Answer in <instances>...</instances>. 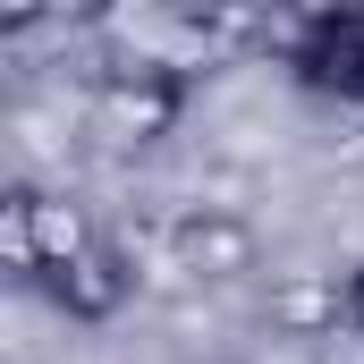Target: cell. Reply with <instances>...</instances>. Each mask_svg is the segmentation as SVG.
Segmentation results:
<instances>
[{"mask_svg":"<svg viewBox=\"0 0 364 364\" xmlns=\"http://www.w3.org/2000/svg\"><path fill=\"white\" fill-rule=\"evenodd\" d=\"M339 305H348V331L364 339V263H356L348 279H339Z\"/></svg>","mask_w":364,"mask_h":364,"instance_id":"6","label":"cell"},{"mask_svg":"<svg viewBox=\"0 0 364 364\" xmlns=\"http://www.w3.org/2000/svg\"><path fill=\"white\" fill-rule=\"evenodd\" d=\"M170 255H178L186 279H237V272H255L263 237H255V220L203 203V212H178V220H170Z\"/></svg>","mask_w":364,"mask_h":364,"instance_id":"5","label":"cell"},{"mask_svg":"<svg viewBox=\"0 0 364 364\" xmlns=\"http://www.w3.org/2000/svg\"><path fill=\"white\" fill-rule=\"evenodd\" d=\"M279 60L296 68V85L322 102H356L364 110V9H305L279 34Z\"/></svg>","mask_w":364,"mask_h":364,"instance_id":"3","label":"cell"},{"mask_svg":"<svg viewBox=\"0 0 364 364\" xmlns=\"http://www.w3.org/2000/svg\"><path fill=\"white\" fill-rule=\"evenodd\" d=\"M93 237L102 229L85 220L77 195H51V186H9L0 195V255H9V272H26V279H51Z\"/></svg>","mask_w":364,"mask_h":364,"instance_id":"2","label":"cell"},{"mask_svg":"<svg viewBox=\"0 0 364 364\" xmlns=\"http://www.w3.org/2000/svg\"><path fill=\"white\" fill-rule=\"evenodd\" d=\"M186 110V77H161V68H119V60H102L85 85V127L93 144H110V153H144V144H161L170 127H178Z\"/></svg>","mask_w":364,"mask_h":364,"instance_id":"1","label":"cell"},{"mask_svg":"<svg viewBox=\"0 0 364 364\" xmlns=\"http://www.w3.org/2000/svg\"><path fill=\"white\" fill-rule=\"evenodd\" d=\"M34 288H43V296H51L68 322H119V314H127V296H136V255H127V246L102 229L93 246H77L60 272L34 279Z\"/></svg>","mask_w":364,"mask_h":364,"instance_id":"4","label":"cell"}]
</instances>
